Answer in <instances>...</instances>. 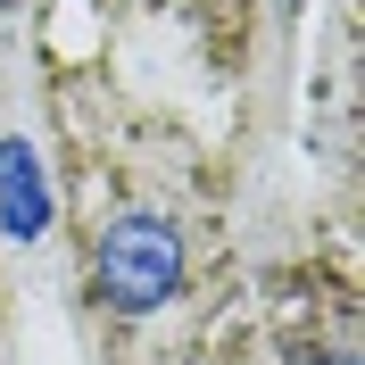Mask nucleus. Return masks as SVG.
I'll use <instances>...</instances> for the list:
<instances>
[{"instance_id": "obj_1", "label": "nucleus", "mask_w": 365, "mask_h": 365, "mask_svg": "<svg viewBox=\"0 0 365 365\" xmlns=\"http://www.w3.org/2000/svg\"><path fill=\"white\" fill-rule=\"evenodd\" d=\"M175 282H182V232L166 216L133 207V216L100 225V241H91V291H100V307L150 316V307L175 299Z\"/></svg>"}, {"instance_id": "obj_2", "label": "nucleus", "mask_w": 365, "mask_h": 365, "mask_svg": "<svg viewBox=\"0 0 365 365\" xmlns=\"http://www.w3.org/2000/svg\"><path fill=\"white\" fill-rule=\"evenodd\" d=\"M0 216H9L17 241H34V232L50 225V191H42V175H34V150H25V141H0Z\"/></svg>"}, {"instance_id": "obj_3", "label": "nucleus", "mask_w": 365, "mask_h": 365, "mask_svg": "<svg viewBox=\"0 0 365 365\" xmlns=\"http://www.w3.org/2000/svg\"><path fill=\"white\" fill-rule=\"evenodd\" d=\"M324 365H357V357H324Z\"/></svg>"}]
</instances>
